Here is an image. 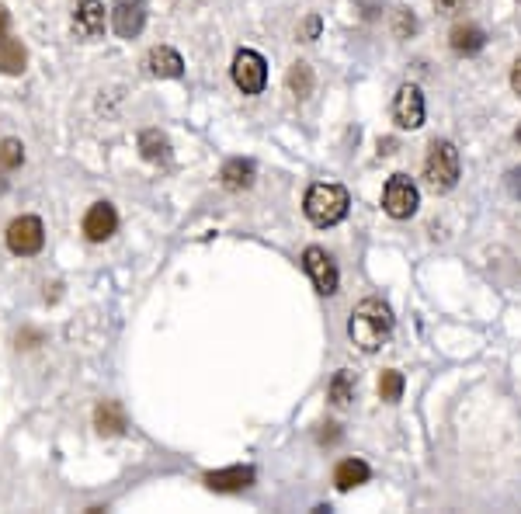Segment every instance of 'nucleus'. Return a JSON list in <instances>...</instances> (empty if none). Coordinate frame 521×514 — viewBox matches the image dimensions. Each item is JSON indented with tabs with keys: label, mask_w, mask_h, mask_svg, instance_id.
<instances>
[{
	"label": "nucleus",
	"mask_w": 521,
	"mask_h": 514,
	"mask_svg": "<svg viewBox=\"0 0 521 514\" xmlns=\"http://www.w3.org/2000/svg\"><path fill=\"white\" fill-rule=\"evenodd\" d=\"M393 122L400 129H421L424 126V94L417 84H403L393 98Z\"/></svg>",
	"instance_id": "8"
},
{
	"label": "nucleus",
	"mask_w": 521,
	"mask_h": 514,
	"mask_svg": "<svg viewBox=\"0 0 521 514\" xmlns=\"http://www.w3.org/2000/svg\"><path fill=\"white\" fill-rule=\"evenodd\" d=\"M139 153H143V160H150V164H167V160H171V143H167L164 132L146 129L143 136H139Z\"/></svg>",
	"instance_id": "18"
},
{
	"label": "nucleus",
	"mask_w": 521,
	"mask_h": 514,
	"mask_svg": "<svg viewBox=\"0 0 521 514\" xmlns=\"http://www.w3.org/2000/svg\"><path fill=\"white\" fill-rule=\"evenodd\" d=\"M94 424H98L101 435H122V431H126V414H122L119 403L105 400L98 407V414H94Z\"/></svg>",
	"instance_id": "19"
},
{
	"label": "nucleus",
	"mask_w": 521,
	"mask_h": 514,
	"mask_svg": "<svg viewBox=\"0 0 521 514\" xmlns=\"http://www.w3.org/2000/svg\"><path fill=\"white\" fill-rule=\"evenodd\" d=\"M289 87H292V94L296 98H310V91H313V70L306 63H296L289 70Z\"/></svg>",
	"instance_id": "21"
},
{
	"label": "nucleus",
	"mask_w": 521,
	"mask_h": 514,
	"mask_svg": "<svg viewBox=\"0 0 521 514\" xmlns=\"http://www.w3.org/2000/svg\"><path fill=\"white\" fill-rule=\"evenodd\" d=\"M459 150L449 143V139H442V143H431L428 157H424V178H428V185L435 188V192H452V188L459 185Z\"/></svg>",
	"instance_id": "3"
},
{
	"label": "nucleus",
	"mask_w": 521,
	"mask_h": 514,
	"mask_svg": "<svg viewBox=\"0 0 521 514\" xmlns=\"http://www.w3.org/2000/svg\"><path fill=\"white\" fill-rule=\"evenodd\" d=\"M119 230V212H115L112 202H94L84 216V237L91 244H105V240L115 237Z\"/></svg>",
	"instance_id": "9"
},
{
	"label": "nucleus",
	"mask_w": 521,
	"mask_h": 514,
	"mask_svg": "<svg viewBox=\"0 0 521 514\" xmlns=\"http://www.w3.org/2000/svg\"><path fill=\"white\" fill-rule=\"evenodd\" d=\"M254 469L251 466H230V469H216V473H205V487L216 490V494H240L254 483Z\"/></svg>",
	"instance_id": "12"
},
{
	"label": "nucleus",
	"mask_w": 521,
	"mask_h": 514,
	"mask_svg": "<svg viewBox=\"0 0 521 514\" xmlns=\"http://www.w3.org/2000/svg\"><path fill=\"white\" fill-rule=\"evenodd\" d=\"M469 4V0H435V7H438V11H459V7H466Z\"/></svg>",
	"instance_id": "25"
},
{
	"label": "nucleus",
	"mask_w": 521,
	"mask_h": 514,
	"mask_svg": "<svg viewBox=\"0 0 521 514\" xmlns=\"http://www.w3.org/2000/svg\"><path fill=\"white\" fill-rule=\"evenodd\" d=\"M11 35V18H7V11L0 7V39H7Z\"/></svg>",
	"instance_id": "26"
},
{
	"label": "nucleus",
	"mask_w": 521,
	"mask_h": 514,
	"mask_svg": "<svg viewBox=\"0 0 521 514\" xmlns=\"http://www.w3.org/2000/svg\"><path fill=\"white\" fill-rule=\"evenodd\" d=\"M230 73H233V84L244 94H261L264 84H268V63H264V56L254 53V49H240V53L233 56Z\"/></svg>",
	"instance_id": "6"
},
{
	"label": "nucleus",
	"mask_w": 521,
	"mask_h": 514,
	"mask_svg": "<svg viewBox=\"0 0 521 514\" xmlns=\"http://www.w3.org/2000/svg\"><path fill=\"white\" fill-rule=\"evenodd\" d=\"M46 247V226L39 216H18L7 226V251L18 257H35Z\"/></svg>",
	"instance_id": "4"
},
{
	"label": "nucleus",
	"mask_w": 521,
	"mask_h": 514,
	"mask_svg": "<svg viewBox=\"0 0 521 514\" xmlns=\"http://www.w3.org/2000/svg\"><path fill=\"white\" fill-rule=\"evenodd\" d=\"M511 87H515V94L521 98V60L515 63V70H511Z\"/></svg>",
	"instance_id": "27"
},
{
	"label": "nucleus",
	"mask_w": 521,
	"mask_h": 514,
	"mask_svg": "<svg viewBox=\"0 0 521 514\" xmlns=\"http://www.w3.org/2000/svg\"><path fill=\"white\" fill-rule=\"evenodd\" d=\"M146 25V0H115L112 28L119 39H136Z\"/></svg>",
	"instance_id": "10"
},
{
	"label": "nucleus",
	"mask_w": 521,
	"mask_h": 514,
	"mask_svg": "<svg viewBox=\"0 0 521 514\" xmlns=\"http://www.w3.org/2000/svg\"><path fill=\"white\" fill-rule=\"evenodd\" d=\"M421 205V195H417V185L407 178V174H393L383 188V209L386 216L393 219H410Z\"/></svg>",
	"instance_id": "5"
},
{
	"label": "nucleus",
	"mask_w": 521,
	"mask_h": 514,
	"mask_svg": "<svg viewBox=\"0 0 521 514\" xmlns=\"http://www.w3.org/2000/svg\"><path fill=\"white\" fill-rule=\"evenodd\" d=\"M73 32L87 42L105 35V4L101 0H77V7H73Z\"/></svg>",
	"instance_id": "11"
},
{
	"label": "nucleus",
	"mask_w": 521,
	"mask_h": 514,
	"mask_svg": "<svg viewBox=\"0 0 521 514\" xmlns=\"http://www.w3.org/2000/svg\"><path fill=\"white\" fill-rule=\"evenodd\" d=\"M254 174H258V167H254V160H230V164H223V171H219V181H223V188H230V192H244V188L254 185Z\"/></svg>",
	"instance_id": "15"
},
{
	"label": "nucleus",
	"mask_w": 521,
	"mask_h": 514,
	"mask_svg": "<svg viewBox=\"0 0 521 514\" xmlns=\"http://www.w3.org/2000/svg\"><path fill=\"white\" fill-rule=\"evenodd\" d=\"M515 139H518V143H521V126L515 129Z\"/></svg>",
	"instance_id": "29"
},
{
	"label": "nucleus",
	"mask_w": 521,
	"mask_h": 514,
	"mask_svg": "<svg viewBox=\"0 0 521 514\" xmlns=\"http://www.w3.org/2000/svg\"><path fill=\"white\" fill-rule=\"evenodd\" d=\"M449 46L456 49L459 56H476L487 46V32H483L480 25H456L449 35Z\"/></svg>",
	"instance_id": "16"
},
{
	"label": "nucleus",
	"mask_w": 521,
	"mask_h": 514,
	"mask_svg": "<svg viewBox=\"0 0 521 514\" xmlns=\"http://www.w3.org/2000/svg\"><path fill=\"white\" fill-rule=\"evenodd\" d=\"M25 63H28V53H25V46L14 39V35L0 39V70H4L7 77H18V73H25Z\"/></svg>",
	"instance_id": "17"
},
{
	"label": "nucleus",
	"mask_w": 521,
	"mask_h": 514,
	"mask_svg": "<svg viewBox=\"0 0 521 514\" xmlns=\"http://www.w3.org/2000/svg\"><path fill=\"white\" fill-rule=\"evenodd\" d=\"M508 192L515 198H521V167H515V171L508 174Z\"/></svg>",
	"instance_id": "24"
},
{
	"label": "nucleus",
	"mask_w": 521,
	"mask_h": 514,
	"mask_svg": "<svg viewBox=\"0 0 521 514\" xmlns=\"http://www.w3.org/2000/svg\"><path fill=\"white\" fill-rule=\"evenodd\" d=\"M21 164H25V146H21V139H4V143H0V167L14 171V167Z\"/></svg>",
	"instance_id": "22"
},
{
	"label": "nucleus",
	"mask_w": 521,
	"mask_h": 514,
	"mask_svg": "<svg viewBox=\"0 0 521 514\" xmlns=\"http://www.w3.org/2000/svg\"><path fill=\"white\" fill-rule=\"evenodd\" d=\"M303 268H306V275L313 278V285H317L320 296H334L337 285H341V275H337L334 257H330L324 247H306Z\"/></svg>",
	"instance_id": "7"
},
{
	"label": "nucleus",
	"mask_w": 521,
	"mask_h": 514,
	"mask_svg": "<svg viewBox=\"0 0 521 514\" xmlns=\"http://www.w3.org/2000/svg\"><path fill=\"white\" fill-rule=\"evenodd\" d=\"M317 32H320V21H317V18H310V21H306V42L317 39Z\"/></svg>",
	"instance_id": "28"
},
{
	"label": "nucleus",
	"mask_w": 521,
	"mask_h": 514,
	"mask_svg": "<svg viewBox=\"0 0 521 514\" xmlns=\"http://www.w3.org/2000/svg\"><path fill=\"white\" fill-rule=\"evenodd\" d=\"M369 476H372L369 462L344 459V462H337V469H334V487L341 490V494H348V490H355V487H362V483H369Z\"/></svg>",
	"instance_id": "14"
},
{
	"label": "nucleus",
	"mask_w": 521,
	"mask_h": 514,
	"mask_svg": "<svg viewBox=\"0 0 521 514\" xmlns=\"http://www.w3.org/2000/svg\"><path fill=\"white\" fill-rule=\"evenodd\" d=\"M327 396H330V403H337V407H348V403L355 400V376H351V372H337L327 386Z\"/></svg>",
	"instance_id": "20"
},
{
	"label": "nucleus",
	"mask_w": 521,
	"mask_h": 514,
	"mask_svg": "<svg viewBox=\"0 0 521 514\" xmlns=\"http://www.w3.org/2000/svg\"><path fill=\"white\" fill-rule=\"evenodd\" d=\"M146 73L150 77H160V80H178L181 73H185V60H181L178 53H174L171 46H157L146 53Z\"/></svg>",
	"instance_id": "13"
},
{
	"label": "nucleus",
	"mask_w": 521,
	"mask_h": 514,
	"mask_svg": "<svg viewBox=\"0 0 521 514\" xmlns=\"http://www.w3.org/2000/svg\"><path fill=\"white\" fill-rule=\"evenodd\" d=\"M379 396H383L386 403H396L403 396V376L396 369H390V372H383V376H379Z\"/></svg>",
	"instance_id": "23"
},
{
	"label": "nucleus",
	"mask_w": 521,
	"mask_h": 514,
	"mask_svg": "<svg viewBox=\"0 0 521 514\" xmlns=\"http://www.w3.org/2000/svg\"><path fill=\"white\" fill-rule=\"evenodd\" d=\"M303 209H306V219H310L313 226L327 230V226H337L344 216H348L351 195H348V188L330 185V181H320V185H313L310 192H306Z\"/></svg>",
	"instance_id": "2"
},
{
	"label": "nucleus",
	"mask_w": 521,
	"mask_h": 514,
	"mask_svg": "<svg viewBox=\"0 0 521 514\" xmlns=\"http://www.w3.org/2000/svg\"><path fill=\"white\" fill-rule=\"evenodd\" d=\"M348 337L355 348L369 351V355L379 351L393 337V310L383 299H362V303L351 310Z\"/></svg>",
	"instance_id": "1"
}]
</instances>
